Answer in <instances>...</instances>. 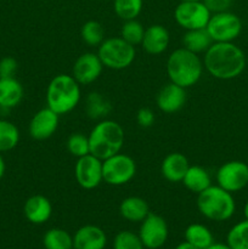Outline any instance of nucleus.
I'll use <instances>...</instances> for the list:
<instances>
[{
	"instance_id": "obj_41",
	"label": "nucleus",
	"mask_w": 248,
	"mask_h": 249,
	"mask_svg": "<svg viewBox=\"0 0 248 249\" xmlns=\"http://www.w3.org/2000/svg\"><path fill=\"white\" fill-rule=\"evenodd\" d=\"M179 1H196V0H179Z\"/></svg>"
},
{
	"instance_id": "obj_10",
	"label": "nucleus",
	"mask_w": 248,
	"mask_h": 249,
	"mask_svg": "<svg viewBox=\"0 0 248 249\" xmlns=\"http://www.w3.org/2000/svg\"><path fill=\"white\" fill-rule=\"evenodd\" d=\"M216 185L230 194L241 191L248 185V164L242 160H229L216 170Z\"/></svg>"
},
{
	"instance_id": "obj_28",
	"label": "nucleus",
	"mask_w": 248,
	"mask_h": 249,
	"mask_svg": "<svg viewBox=\"0 0 248 249\" xmlns=\"http://www.w3.org/2000/svg\"><path fill=\"white\" fill-rule=\"evenodd\" d=\"M19 131L14 123L0 119V152H6L17 146Z\"/></svg>"
},
{
	"instance_id": "obj_24",
	"label": "nucleus",
	"mask_w": 248,
	"mask_h": 249,
	"mask_svg": "<svg viewBox=\"0 0 248 249\" xmlns=\"http://www.w3.org/2000/svg\"><path fill=\"white\" fill-rule=\"evenodd\" d=\"M181 41L182 48L191 51V53H197V55L206 53L213 44V40H212L211 36L206 28L185 31Z\"/></svg>"
},
{
	"instance_id": "obj_29",
	"label": "nucleus",
	"mask_w": 248,
	"mask_h": 249,
	"mask_svg": "<svg viewBox=\"0 0 248 249\" xmlns=\"http://www.w3.org/2000/svg\"><path fill=\"white\" fill-rule=\"evenodd\" d=\"M143 0H114V14L123 21L135 19L141 14Z\"/></svg>"
},
{
	"instance_id": "obj_33",
	"label": "nucleus",
	"mask_w": 248,
	"mask_h": 249,
	"mask_svg": "<svg viewBox=\"0 0 248 249\" xmlns=\"http://www.w3.org/2000/svg\"><path fill=\"white\" fill-rule=\"evenodd\" d=\"M142 242L138 233L124 230L116 235L113 240V249H143Z\"/></svg>"
},
{
	"instance_id": "obj_20",
	"label": "nucleus",
	"mask_w": 248,
	"mask_h": 249,
	"mask_svg": "<svg viewBox=\"0 0 248 249\" xmlns=\"http://www.w3.org/2000/svg\"><path fill=\"white\" fill-rule=\"evenodd\" d=\"M150 213L147 202L138 196L126 197L119 204V214L130 223H141Z\"/></svg>"
},
{
	"instance_id": "obj_11",
	"label": "nucleus",
	"mask_w": 248,
	"mask_h": 249,
	"mask_svg": "<svg viewBox=\"0 0 248 249\" xmlns=\"http://www.w3.org/2000/svg\"><path fill=\"white\" fill-rule=\"evenodd\" d=\"M139 229V237L143 247L147 249H158L167 242L169 229L164 219L156 213H150L142 221Z\"/></svg>"
},
{
	"instance_id": "obj_40",
	"label": "nucleus",
	"mask_w": 248,
	"mask_h": 249,
	"mask_svg": "<svg viewBox=\"0 0 248 249\" xmlns=\"http://www.w3.org/2000/svg\"><path fill=\"white\" fill-rule=\"evenodd\" d=\"M243 215H245L246 220H248V201L246 202L245 207H243Z\"/></svg>"
},
{
	"instance_id": "obj_8",
	"label": "nucleus",
	"mask_w": 248,
	"mask_h": 249,
	"mask_svg": "<svg viewBox=\"0 0 248 249\" xmlns=\"http://www.w3.org/2000/svg\"><path fill=\"white\" fill-rule=\"evenodd\" d=\"M206 29L213 43H233L242 32V21L231 11L216 12L212 14Z\"/></svg>"
},
{
	"instance_id": "obj_2",
	"label": "nucleus",
	"mask_w": 248,
	"mask_h": 249,
	"mask_svg": "<svg viewBox=\"0 0 248 249\" xmlns=\"http://www.w3.org/2000/svg\"><path fill=\"white\" fill-rule=\"evenodd\" d=\"M203 61L199 55L185 48L175 49L167 60V74L172 83L187 89L199 82L203 74Z\"/></svg>"
},
{
	"instance_id": "obj_27",
	"label": "nucleus",
	"mask_w": 248,
	"mask_h": 249,
	"mask_svg": "<svg viewBox=\"0 0 248 249\" xmlns=\"http://www.w3.org/2000/svg\"><path fill=\"white\" fill-rule=\"evenodd\" d=\"M80 38L87 45L97 46L101 45L102 41L105 40V29L100 22L90 19L85 22L80 28Z\"/></svg>"
},
{
	"instance_id": "obj_36",
	"label": "nucleus",
	"mask_w": 248,
	"mask_h": 249,
	"mask_svg": "<svg viewBox=\"0 0 248 249\" xmlns=\"http://www.w3.org/2000/svg\"><path fill=\"white\" fill-rule=\"evenodd\" d=\"M212 14L229 11L233 0H202Z\"/></svg>"
},
{
	"instance_id": "obj_4",
	"label": "nucleus",
	"mask_w": 248,
	"mask_h": 249,
	"mask_svg": "<svg viewBox=\"0 0 248 249\" xmlns=\"http://www.w3.org/2000/svg\"><path fill=\"white\" fill-rule=\"evenodd\" d=\"M80 97V85L72 74L56 75L46 89V105L58 116L72 112L79 104Z\"/></svg>"
},
{
	"instance_id": "obj_31",
	"label": "nucleus",
	"mask_w": 248,
	"mask_h": 249,
	"mask_svg": "<svg viewBox=\"0 0 248 249\" xmlns=\"http://www.w3.org/2000/svg\"><path fill=\"white\" fill-rule=\"evenodd\" d=\"M143 33H145V28L136 18L124 21L121 28V38H123L126 43L134 46L139 45V44L141 45Z\"/></svg>"
},
{
	"instance_id": "obj_19",
	"label": "nucleus",
	"mask_w": 248,
	"mask_h": 249,
	"mask_svg": "<svg viewBox=\"0 0 248 249\" xmlns=\"http://www.w3.org/2000/svg\"><path fill=\"white\" fill-rule=\"evenodd\" d=\"M190 163L187 158L180 152L169 153L164 157L160 164V173L163 178L169 182H181L186 174Z\"/></svg>"
},
{
	"instance_id": "obj_1",
	"label": "nucleus",
	"mask_w": 248,
	"mask_h": 249,
	"mask_svg": "<svg viewBox=\"0 0 248 249\" xmlns=\"http://www.w3.org/2000/svg\"><path fill=\"white\" fill-rule=\"evenodd\" d=\"M204 70L220 80L235 79L246 68V55L233 43H213L204 53Z\"/></svg>"
},
{
	"instance_id": "obj_13",
	"label": "nucleus",
	"mask_w": 248,
	"mask_h": 249,
	"mask_svg": "<svg viewBox=\"0 0 248 249\" xmlns=\"http://www.w3.org/2000/svg\"><path fill=\"white\" fill-rule=\"evenodd\" d=\"M104 65L99 55L95 53H85L78 56L72 68V75L79 85H89L96 82L101 75Z\"/></svg>"
},
{
	"instance_id": "obj_6",
	"label": "nucleus",
	"mask_w": 248,
	"mask_h": 249,
	"mask_svg": "<svg viewBox=\"0 0 248 249\" xmlns=\"http://www.w3.org/2000/svg\"><path fill=\"white\" fill-rule=\"evenodd\" d=\"M97 55L104 67L109 70H125L134 62L136 56L135 46L126 43L121 36L106 38L97 48Z\"/></svg>"
},
{
	"instance_id": "obj_26",
	"label": "nucleus",
	"mask_w": 248,
	"mask_h": 249,
	"mask_svg": "<svg viewBox=\"0 0 248 249\" xmlns=\"http://www.w3.org/2000/svg\"><path fill=\"white\" fill-rule=\"evenodd\" d=\"M43 246L45 249H73V236L63 229H50L44 233Z\"/></svg>"
},
{
	"instance_id": "obj_22",
	"label": "nucleus",
	"mask_w": 248,
	"mask_h": 249,
	"mask_svg": "<svg viewBox=\"0 0 248 249\" xmlns=\"http://www.w3.org/2000/svg\"><path fill=\"white\" fill-rule=\"evenodd\" d=\"M181 182L189 191L198 195L211 186L212 179L208 170L204 169L203 167L190 165Z\"/></svg>"
},
{
	"instance_id": "obj_23",
	"label": "nucleus",
	"mask_w": 248,
	"mask_h": 249,
	"mask_svg": "<svg viewBox=\"0 0 248 249\" xmlns=\"http://www.w3.org/2000/svg\"><path fill=\"white\" fill-rule=\"evenodd\" d=\"M112 111V105L107 97L97 91L90 92L85 100V113L90 119L102 121L109 116Z\"/></svg>"
},
{
	"instance_id": "obj_18",
	"label": "nucleus",
	"mask_w": 248,
	"mask_h": 249,
	"mask_svg": "<svg viewBox=\"0 0 248 249\" xmlns=\"http://www.w3.org/2000/svg\"><path fill=\"white\" fill-rule=\"evenodd\" d=\"M23 213L27 220L35 225L46 223L53 214V204L48 197L43 195H34L29 197L23 207Z\"/></svg>"
},
{
	"instance_id": "obj_39",
	"label": "nucleus",
	"mask_w": 248,
	"mask_h": 249,
	"mask_svg": "<svg viewBox=\"0 0 248 249\" xmlns=\"http://www.w3.org/2000/svg\"><path fill=\"white\" fill-rule=\"evenodd\" d=\"M5 174V162H4V158L0 156V179L4 177Z\"/></svg>"
},
{
	"instance_id": "obj_32",
	"label": "nucleus",
	"mask_w": 248,
	"mask_h": 249,
	"mask_svg": "<svg viewBox=\"0 0 248 249\" xmlns=\"http://www.w3.org/2000/svg\"><path fill=\"white\" fill-rule=\"evenodd\" d=\"M66 146H67L68 152L75 158H80L90 153L89 138L82 133H74L70 135Z\"/></svg>"
},
{
	"instance_id": "obj_21",
	"label": "nucleus",
	"mask_w": 248,
	"mask_h": 249,
	"mask_svg": "<svg viewBox=\"0 0 248 249\" xmlns=\"http://www.w3.org/2000/svg\"><path fill=\"white\" fill-rule=\"evenodd\" d=\"M23 99V87L16 78H0V107L12 108Z\"/></svg>"
},
{
	"instance_id": "obj_14",
	"label": "nucleus",
	"mask_w": 248,
	"mask_h": 249,
	"mask_svg": "<svg viewBox=\"0 0 248 249\" xmlns=\"http://www.w3.org/2000/svg\"><path fill=\"white\" fill-rule=\"evenodd\" d=\"M60 116L49 108H41L32 117L29 122V135L36 141H44L50 139L58 128Z\"/></svg>"
},
{
	"instance_id": "obj_5",
	"label": "nucleus",
	"mask_w": 248,
	"mask_h": 249,
	"mask_svg": "<svg viewBox=\"0 0 248 249\" xmlns=\"http://www.w3.org/2000/svg\"><path fill=\"white\" fill-rule=\"evenodd\" d=\"M197 209L209 220L226 221L235 214L236 203L232 194L218 185H211L197 195Z\"/></svg>"
},
{
	"instance_id": "obj_15",
	"label": "nucleus",
	"mask_w": 248,
	"mask_h": 249,
	"mask_svg": "<svg viewBox=\"0 0 248 249\" xmlns=\"http://www.w3.org/2000/svg\"><path fill=\"white\" fill-rule=\"evenodd\" d=\"M186 102V89L169 82L158 91L156 104L163 113L173 114L179 112Z\"/></svg>"
},
{
	"instance_id": "obj_7",
	"label": "nucleus",
	"mask_w": 248,
	"mask_h": 249,
	"mask_svg": "<svg viewBox=\"0 0 248 249\" xmlns=\"http://www.w3.org/2000/svg\"><path fill=\"white\" fill-rule=\"evenodd\" d=\"M136 163L125 153H117L102 160V178L107 185L122 186L134 179Z\"/></svg>"
},
{
	"instance_id": "obj_38",
	"label": "nucleus",
	"mask_w": 248,
	"mask_h": 249,
	"mask_svg": "<svg viewBox=\"0 0 248 249\" xmlns=\"http://www.w3.org/2000/svg\"><path fill=\"white\" fill-rule=\"evenodd\" d=\"M175 249H198V248H196L194 245L187 242V241H184V242H180L179 245L175 247Z\"/></svg>"
},
{
	"instance_id": "obj_35",
	"label": "nucleus",
	"mask_w": 248,
	"mask_h": 249,
	"mask_svg": "<svg viewBox=\"0 0 248 249\" xmlns=\"http://www.w3.org/2000/svg\"><path fill=\"white\" fill-rule=\"evenodd\" d=\"M155 113L147 107L140 108L136 113V122L141 128H150L155 123Z\"/></svg>"
},
{
	"instance_id": "obj_30",
	"label": "nucleus",
	"mask_w": 248,
	"mask_h": 249,
	"mask_svg": "<svg viewBox=\"0 0 248 249\" xmlns=\"http://www.w3.org/2000/svg\"><path fill=\"white\" fill-rule=\"evenodd\" d=\"M226 243L232 249H248V220L245 219L229 230Z\"/></svg>"
},
{
	"instance_id": "obj_17",
	"label": "nucleus",
	"mask_w": 248,
	"mask_h": 249,
	"mask_svg": "<svg viewBox=\"0 0 248 249\" xmlns=\"http://www.w3.org/2000/svg\"><path fill=\"white\" fill-rule=\"evenodd\" d=\"M170 36L168 29L162 24H152L145 28L141 46L150 55H160L168 49Z\"/></svg>"
},
{
	"instance_id": "obj_34",
	"label": "nucleus",
	"mask_w": 248,
	"mask_h": 249,
	"mask_svg": "<svg viewBox=\"0 0 248 249\" xmlns=\"http://www.w3.org/2000/svg\"><path fill=\"white\" fill-rule=\"evenodd\" d=\"M18 63L14 57H4L0 60V78H15Z\"/></svg>"
},
{
	"instance_id": "obj_9",
	"label": "nucleus",
	"mask_w": 248,
	"mask_h": 249,
	"mask_svg": "<svg viewBox=\"0 0 248 249\" xmlns=\"http://www.w3.org/2000/svg\"><path fill=\"white\" fill-rule=\"evenodd\" d=\"M212 12L202 0L180 1L174 10L175 22L185 31L206 28Z\"/></svg>"
},
{
	"instance_id": "obj_12",
	"label": "nucleus",
	"mask_w": 248,
	"mask_h": 249,
	"mask_svg": "<svg viewBox=\"0 0 248 249\" xmlns=\"http://www.w3.org/2000/svg\"><path fill=\"white\" fill-rule=\"evenodd\" d=\"M75 181L82 189L94 190L100 186L104 178H102V160L89 153L87 156L77 158L74 165Z\"/></svg>"
},
{
	"instance_id": "obj_3",
	"label": "nucleus",
	"mask_w": 248,
	"mask_h": 249,
	"mask_svg": "<svg viewBox=\"0 0 248 249\" xmlns=\"http://www.w3.org/2000/svg\"><path fill=\"white\" fill-rule=\"evenodd\" d=\"M88 138L90 153L104 160L121 152L125 140V134L121 124L106 118L95 124Z\"/></svg>"
},
{
	"instance_id": "obj_25",
	"label": "nucleus",
	"mask_w": 248,
	"mask_h": 249,
	"mask_svg": "<svg viewBox=\"0 0 248 249\" xmlns=\"http://www.w3.org/2000/svg\"><path fill=\"white\" fill-rule=\"evenodd\" d=\"M185 241L198 249H207L214 243V237L212 231L206 225L195 223L190 224L185 230Z\"/></svg>"
},
{
	"instance_id": "obj_37",
	"label": "nucleus",
	"mask_w": 248,
	"mask_h": 249,
	"mask_svg": "<svg viewBox=\"0 0 248 249\" xmlns=\"http://www.w3.org/2000/svg\"><path fill=\"white\" fill-rule=\"evenodd\" d=\"M207 249H232L230 246H228V243H212Z\"/></svg>"
},
{
	"instance_id": "obj_16",
	"label": "nucleus",
	"mask_w": 248,
	"mask_h": 249,
	"mask_svg": "<svg viewBox=\"0 0 248 249\" xmlns=\"http://www.w3.org/2000/svg\"><path fill=\"white\" fill-rule=\"evenodd\" d=\"M107 236L100 226L84 225L73 235V249H105Z\"/></svg>"
}]
</instances>
